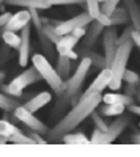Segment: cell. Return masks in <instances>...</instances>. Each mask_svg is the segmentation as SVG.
<instances>
[{
	"label": "cell",
	"instance_id": "cell-1",
	"mask_svg": "<svg viewBox=\"0 0 140 157\" xmlns=\"http://www.w3.org/2000/svg\"><path fill=\"white\" fill-rule=\"evenodd\" d=\"M101 102H103V94H101V93L82 98L77 104H76V105H72L71 112H68L52 129H49L47 140L49 141L61 140V137L65 135V134L71 132V130L76 129L80 123H84L85 118L90 116L91 112L98 109V105H99Z\"/></svg>",
	"mask_w": 140,
	"mask_h": 157
},
{
	"label": "cell",
	"instance_id": "cell-2",
	"mask_svg": "<svg viewBox=\"0 0 140 157\" xmlns=\"http://www.w3.org/2000/svg\"><path fill=\"white\" fill-rule=\"evenodd\" d=\"M32 64L38 69V72L43 77V80H46V83L50 86V90L55 94H61L66 90V80L61 78V75L50 64V61L47 60V57L44 54H35L32 57Z\"/></svg>",
	"mask_w": 140,
	"mask_h": 157
},
{
	"label": "cell",
	"instance_id": "cell-3",
	"mask_svg": "<svg viewBox=\"0 0 140 157\" xmlns=\"http://www.w3.org/2000/svg\"><path fill=\"white\" fill-rule=\"evenodd\" d=\"M134 41L129 39L123 44L118 46L117 52H115V57L112 60V64H110V71H112V78H110V85L109 88L112 91H117L120 90L121 86V82H123V75H124V71L128 69V61H129V57H131V52H132V47H134Z\"/></svg>",
	"mask_w": 140,
	"mask_h": 157
},
{
	"label": "cell",
	"instance_id": "cell-4",
	"mask_svg": "<svg viewBox=\"0 0 140 157\" xmlns=\"http://www.w3.org/2000/svg\"><path fill=\"white\" fill-rule=\"evenodd\" d=\"M41 74L38 72V69L35 66H30L29 69H25L24 72H21L19 75H16L10 83H0V91L10 94V96H14V98H21L24 94V90L40 82L41 80Z\"/></svg>",
	"mask_w": 140,
	"mask_h": 157
},
{
	"label": "cell",
	"instance_id": "cell-5",
	"mask_svg": "<svg viewBox=\"0 0 140 157\" xmlns=\"http://www.w3.org/2000/svg\"><path fill=\"white\" fill-rule=\"evenodd\" d=\"M91 66H93L91 60L88 58V57H84V58H82V61L79 63V66L76 68V71H74L72 77L66 78V90L63 91L61 94H58L63 101H69V102H71V98H72L74 94H77L79 91H80L82 83H84V80H85L87 74L90 72Z\"/></svg>",
	"mask_w": 140,
	"mask_h": 157
},
{
	"label": "cell",
	"instance_id": "cell-6",
	"mask_svg": "<svg viewBox=\"0 0 140 157\" xmlns=\"http://www.w3.org/2000/svg\"><path fill=\"white\" fill-rule=\"evenodd\" d=\"M129 124V118L126 116H120L117 118L113 123L109 124L107 130H101V129H95L93 134H91V138H90V143H93V145H96V143H103V145H109V143H113L121 134L123 130L128 127Z\"/></svg>",
	"mask_w": 140,
	"mask_h": 157
},
{
	"label": "cell",
	"instance_id": "cell-7",
	"mask_svg": "<svg viewBox=\"0 0 140 157\" xmlns=\"http://www.w3.org/2000/svg\"><path fill=\"white\" fill-rule=\"evenodd\" d=\"M14 113V116L18 118V120L27 127L29 130H36V132H40V134H46L49 132V127L41 121V120H38V118L33 115V112H30L29 109H25L24 107V104H21V105L13 112Z\"/></svg>",
	"mask_w": 140,
	"mask_h": 157
},
{
	"label": "cell",
	"instance_id": "cell-8",
	"mask_svg": "<svg viewBox=\"0 0 140 157\" xmlns=\"http://www.w3.org/2000/svg\"><path fill=\"white\" fill-rule=\"evenodd\" d=\"M103 47H104V57H106L107 68H110L112 60L115 57V52L118 49V32L115 29V25L106 27V30L103 33Z\"/></svg>",
	"mask_w": 140,
	"mask_h": 157
},
{
	"label": "cell",
	"instance_id": "cell-9",
	"mask_svg": "<svg viewBox=\"0 0 140 157\" xmlns=\"http://www.w3.org/2000/svg\"><path fill=\"white\" fill-rule=\"evenodd\" d=\"M93 21V17L88 14V11L85 13H80V14L77 16H74L68 21H61L55 25V30L58 35H69L74 29H77V27H88V24H90Z\"/></svg>",
	"mask_w": 140,
	"mask_h": 157
},
{
	"label": "cell",
	"instance_id": "cell-10",
	"mask_svg": "<svg viewBox=\"0 0 140 157\" xmlns=\"http://www.w3.org/2000/svg\"><path fill=\"white\" fill-rule=\"evenodd\" d=\"M110 78H112V71H110V68L101 69L99 74L96 75V78L93 80V83L88 86L87 91L82 94V98L90 96V94H96V93H101V94H103V91L110 85Z\"/></svg>",
	"mask_w": 140,
	"mask_h": 157
},
{
	"label": "cell",
	"instance_id": "cell-11",
	"mask_svg": "<svg viewBox=\"0 0 140 157\" xmlns=\"http://www.w3.org/2000/svg\"><path fill=\"white\" fill-rule=\"evenodd\" d=\"M32 22V14H30V10H22L16 14H11V17L8 19L6 25L3 27V30H13V32H19L22 30L25 25H29Z\"/></svg>",
	"mask_w": 140,
	"mask_h": 157
},
{
	"label": "cell",
	"instance_id": "cell-12",
	"mask_svg": "<svg viewBox=\"0 0 140 157\" xmlns=\"http://www.w3.org/2000/svg\"><path fill=\"white\" fill-rule=\"evenodd\" d=\"M19 66H27L30 58V24L21 30V46H19Z\"/></svg>",
	"mask_w": 140,
	"mask_h": 157
},
{
	"label": "cell",
	"instance_id": "cell-13",
	"mask_svg": "<svg viewBox=\"0 0 140 157\" xmlns=\"http://www.w3.org/2000/svg\"><path fill=\"white\" fill-rule=\"evenodd\" d=\"M106 30V25L103 22H99L98 19H93L90 24H88V30L85 33V41H84V46L85 47H91L95 46V43L98 41V38L104 33Z\"/></svg>",
	"mask_w": 140,
	"mask_h": 157
},
{
	"label": "cell",
	"instance_id": "cell-14",
	"mask_svg": "<svg viewBox=\"0 0 140 157\" xmlns=\"http://www.w3.org/2000/svg\"><path fill=\"white\" fill-rule=\"evenodd\" d=\"M50 99H52V94H50L49 91H41V93L32 96L27 102H24V107L35 113L38 110H41L43 107H46L47 104L50 102Z\"/></svg>",
	"mask_w": 140,
	"mask_h": 157
},
{
	"label": "cell",
	"instance_id": "cell-15",
	"mask_svg": "<svg viewBox=\"0 0 140 157\" xmlns=\"http://www.w3.org/2000/svg\"><path fill=\"white\" fill-rule=\"evenodd\" d=\"M79 43V38L77 36H74L72 33L69 35H63L60 38V41L55 44V49H57V54L58 55H66L69 50H72L76 46H77Z\"/></svg>",
	"mask_w": 140,
	"mask_h": 157
},
{
	"label": "cell",
	"instance_id": "cell-16",
	"mask_svg": "<svg viewBox=\"0 0 140 157\" xmlns=\"http://www.w3.org/2000/svg\"><path fill=\"white\" fill-rule=\"evenodd\" d=\"M77 54H79V57H88L91 60V63H93V66L95 68H98L99 71L101 69H104V68H107V63H106V57H103V55H99V54H96V52H93V50H90V47H80L79 50H77Z\"/></svg>",
	"mask_w": 140,
	"mask_h": 157
},
{
	"label": "cell",
	"instance_id": "cell-17",
	"mask_svg": "<svg viewBox=\"0 0 140 157\" xmlns=\"http://www.w3.org/2000/svg\"><path fill=\"white\" fill-rule=\"evenodd\" d=\"M121 2L124 3V8L129 13V19H131L132 27L137 32H140V8H138L137 2L135 0H121Z\"/></svg>",
	"mask_w": 140,
	"mask_h": 157
},
{
	"label": "cell",
	"instance_id": "cell-18",
	"mask_svg": "<svg viewBox=\"0 0 140 157\" xmlns=\"http://www.w3.org/2000/svg\"><path fill=\"white\" fill-rule=\"evenodd\" d=\"M103 102H107V104H120V105H131L134 104V98L129 96V94H120V93H107V94H103Z\"/></svg>",
	"mask_w": 140,
	"mask_h": 157
},
{
	"label": "cell",
	"instance_id": "cell-19",
	"mask_svg": "<svg viewBox=\"0 0 140 157\" xmlns=\"http://www.w3.org/2000/svg\"><path fill=\"white\" fill-rule=\"evenodd\" d=\"M21 101L19 98H14V96H10L6 93H2L0 91V110H3L6 113H13L19 105H21Z\"/></svg>",
	"mask_w": 140,
	"mask_h": 157
},
{
	"label": "cell",
	"instance_id": "cell-20",
	"mask_svg": "<svg viewBox=\"0 0 140 157\" xmlns=\"http://www.w3.org/2000/svg\"><path fill=\"white\" fill-rule=\"evenodd\" d=\"M126 105H120V104H107V102H101L98 105V112L104 116H120L124 113Z\"/></svg>",
	"mask_w": 140,
	"mask_h": 157
},
{
	"label": "cell",
	"instance_id": "cell-21",
	"mask_svg": "<svg viewBox=\"0 0 140 157\" xmlns=\"http://www.w3.org/2000/svg\"><path fill=\"white\" fill-rule=\"evenodd\" d=\"M5 5H16L22 8H36V10H49L50 6L43 0H5Z\"/></svg>",
	"mask_w": 140,
	"mask_h": 157
},
{
	"label": "cell",
	"instance_id": "cell-22",
	"mask_svg": "<svg viewBox=\"0 0 140 157\" xmlns=\"http://www.w3.org/2000/svg\"><path fill=\"white\" fill-rule=\"evenodd\" d=\"M129 19V13L126 8H115L112 11V14H110V22L112 25H115V27H118V25H124V24H128Z\"/></svg>",
	"mask_w": 140,
	"mask_h": 157
},
{
	"label": "cell",
	"instance_id": "cell-23",
	"mask_svg": "<svg viewBox=\"0 0 140 157\" xmlns=\"http://www.w3.org/2000/svg\"><path fill=\"white\" fill-rule=\"evenodd\" d=\"M61 141L65 145H88L90 143V138H87L84 134L80 132H68L61 137Z\"/></svg>",
	"mask_w": 140,
	"mask_h": 157
},
{
	"label": "cell",
	"instance_id": "cell-24",
	"mask_svg": "<svg viewBox=\"0 0 140 157\" xmlns=\"http://www.w3.org/2000/svg\"><path fill=\"white\" fill-rule=\"evenodd\" d=\"M71 58L68 55H58V60H57V72L61 75V78H68L69 75V71H71Z\"/></svg>",
	"mask_w": 140,
	"mask_h": 157
},
{
	"label": "cell",
	"instance_id": "cell-25",
	"mask_svg": "<svg viewBox=\"0 0 140 157\" xmlns=\"http://www.w3.org/2000/svg\"><path fill=\"white\" fill-rule=\"evenodd\" d=\"M2 39H3V44H8L11 49H19L21 46V35H18V32L2 29Z\"/></svg>",
	"mask_w": 140,
	"mask_h": 157
},
{
	"label": "cell",
	"instance_id": "cell-26",
	"mask_svg": "<svg viewBox=\"0 0 140 157\" xmlns=\"http://www.w3.org/2000/svg\"><path fill=\"white\" fill-rule=\"evenodd\" d=\"M36 32H38V39H40V44H41V49H43V52H44V55H46V57L54 55V43L44 35L43 27H41V29H36Z\"/></svg>",
	"mask_w": 140,
	"mask_h": 157
},
{
	"label": "cell",
	"instance_id": "cell-27",
	"mask_svg": "<svg viewBox=\"0 0 140 157\" xmlns=\"http://www.w3.org/2000/svg\"><path fill=\"white\" fill-rule=\"evenodd\" d=\"M18 127L13 124L11 121H8V120H0V135H3V137H6V138H10L11 135H14L16 132H18Z\"/></svg>",
	"mask_w": 140,
	"mask_h": 157
},
{
	"label": "cell",
	"instance_id": "cell-28",
	"mask_svg": "<svg viewBox=\"0 0 140 157\" xmlns=\"http://www.w3.org/2000/svg\"><path fill=\"white\" fill-rule=\"evenodd\" d=\"M8 141H10V143H14V145H35L33 138H32L30 135L22 134L21 130H18L14 135H11V137L8 138Z\"/></svg>",
	"mask_w": 140,
	"mask_h": 157
},
{
	"label": "cell",
	"instance_id": "cell-29",
	"mask_svg": "<svg viewBox=\"0 0 140 157\" xmlns=\"http://www.w3.org/2000/svg\"><path fill=\"white\" fill-rule=\"evenodd\" d=\"M85 10L88 11V14H90L93 19H96L101 13V2L99 0H87V6Z\"/></svg>",
	"mask_w": 140,
	"mask_h": 157
},
{
	"label": "cell",
	"instance_id": "cell-30",
	"mask_svg": "<svg viewBox=\"0 0 140 157\" xmlns=\"http://www.w3.org/2000/svg\"><path fill=\"white\" fill-rule=\"evenodd\" d=\"M91 121H93V124H95V127H98V129H101L104 132V130H107V127H109V124L104 121V118H103V115H101L98 110H93L91 112Z\"/></svg>",
	"mask_w": 140,
	"mask_h": 157
},
{
	"label": "cell",
	"instance_id": "cell-31",
	"mask_svg": "<svg viewBox=\"0 0 140 157\" xmlns=\"http://www.w3.org/2000/svg\"><path fill=\"white\" fill-rule=\"evenodd\" d=\"M44 3H47L49 6L54 5H80V6H87V0H43Z\"/></svg>",
	"mask_w": 140,
	"mask_h": 157
},
{
	"label": "cell",
	"instance_id": "cell-32",
	"mask_svg": "<svg viewBox=\"0 0 140 157\" xmlns=\"http://www.w3.org/2000/svg\"><path fill=\"white\" fill-rule=\"evenodd\" d=\"M120 2H121V0H104V2H101V11L110 16L112 11L118 6Z\"/></svg>",
	"mask_w": 140,
	"mask_h": 157
},
{
	"label": "cell",
	"instance_id": "cell-33",
	"mask_svg": "<svg viewBox=\"0 0 140 157\" xmlns=\"http://www.w3.org/2000/svg\"><path fill=\"white\" fill-rule=\"evenodd\" d=\"M123 80H124L126 83L137 85V83L140 82V75H138L137 72L131 71V69H126V71H124V75H123Z\"/></svg>",
	"mask_w": 140,
	"mask_h": 157
},
{
	"label": "cell",
	"instance_id": "cell-34",
	"mask_svg": "<svg viewBox=\"0 0 140 157\" xmlns=\"http://www.w3.org/2000/svg\"><path fill=\"white\" fill-rule=\"evenodd\" d=\"M11 47L8 46V44H5V46H2V49H0V66H3V64L11 58V50H10Z\"/></svg>",
	"mask_w": 140,
	"mask_h": 157
},
{
	"label": "cell",
	"instance_id": "cell-35",
	"mask_svg": "<svg viewBox=\"0 0 140 157\" xmlns=\"http://www.w3.org/2000/svg\"><path fill=\"white\" fill-rule=\"evenodd\" d=\"M132 32H134L132 25H131V27H126V29L123 30V33L118 35V46L123 44V43H126V41H129V39H132Z\"/></svg>",
	"mask_w": 140,
	"mask_h": 157
},
{
	"label": "cell",
	"instance_id": "cell-36",
	"mask_svg": "<svg viewBox=\"0 0 140 157\" xmlns=\"http://www.w3.org/2000/svg\"><path fill=\"white\" fill-rule=\"evenodd\" d=\"M29 135L33 138V141L36 143V145H46V143H49V141H46V140L43 138V134L36 132V130H30V132H29Z\"/></svg>",
	"mask_w": 140,
	"mask_h": 157
},
{
	"label": "cell",
	"instance_id": "cell-37",
	"mask_svg": "<svg viewBox=\"0 0 140 157\" xmlns=\"http://www.w3.org/2000/svg\"><path fill=\"white\" fill-rule=\"evenodd\" d=\"M99 22H103L104 25H106V27H110V25H112V22H110V16L109 14H106V13H103V11H101L99 13V16L96 17Z\"/></svg>",
	"mask_w": 140,
	"mask_h": 157
},
{
	"label": "cell",
	"instance_id": "cell-38",
	"mask_svg": "<svg viewBox=\"0 0 140 157\" xmlns=\"http://www.w3.org/2000/svg\"><path fill=\"white\" fill-rule=\"evenodd\" d=\"M71 33H72L74 36H77V38L80 39L82 36H85V33H87V27H77V29H74Z\"/></svg>",
	"mask_w": 140,
	"mask_h": 157
},
{
	"label": "cell",
	"instance_id": "cell-39",
	"mask_svg": "<svg viewBox=\"0 0 140 157\" xmlns=\"http://www.w3.org/2000/svg\"><path fill=\"white\" fill-rule=\"evenodd\" d=\"M10 17H11V13H2V14H0V29L5 27Z\"/></svg>",
	"mask_w": 140,
	"mask_h": 157
},
{
	"label": "cell",
	"instance_id": "cell-40",
	"mask_svg": "<svg viewBox=\"0 0 140 157\" xmlns=\"http://www.w3.org/2000/svg\"><path fill=\"white\" fill-rule=\"evenodd\" d=\"M137 93V90H135V85L132 83H126V94H129V96H134Z\"/></svg>",
	"mask_w": 140,
	"mask_h": 157
},
{
	"label": "cell",
	"instance_id": "cell-41",
	"mask_svg": "<svg viewBox=\"0 0 140 157\" xmlns=\"http://www.w3.org/2000/svg\"><path fill=\"white\" fill-rule=\"evenodd\" d=\"M128 110L131 113H135V115L140 116V105H137V104H131V105H128Z\"/></svg>",
	"mask_w": 140,
	"mask_h": 157
},
{
	"label": "cell",
	"instance_id": "cell-42",
	"mask_svg": "<svg viewBox=\"0 0 140 157\" xmlns=\"http://www.w3.org/2000/svg\"><path fill=\"white\" fill-rule=\"evenodd\" d=\"M131 141H132V143H138V145H140V132H138V134H134V135L131 137Z\"/></svg>",
	"mask_w": 140,
	"mask_h": 157
},
{
	"label": "cell",
	"instance_id": "cell-43",
	"mask_svg": "<svg viewBox=\"0 0 140 157\" xmlns=\"http://www.w3.org/2000/svg\"><path fill=\"white\" fill-rule=\"evenodd\" d=\"M6 143H8V138L3 137V135H0V145H6Z\"/></svg>",
	"mask_w": 140,
	"mask_h": 157
},
{
	"label": "cell",
	"instance_id": "cell-44",
	"mask_svg": "<svg viewBox=\"0 0 140 157\" xmlns=\"http://www.w3.org/2000/svg\"><path fill=\"white\" fill-rule=\"evenodd\" d=\"M3 80H5V72H3V71H0V83H2Z\"/></svg>",
	"mask_w": 140,
	"mask_h": 157
},
{
	"label": "cell",
	"instance_id": "cell-45",
	"mask_svg": "<svg viewBox=\"0 0 140 157\" xmlns=\"http://www.w3.org/2000/svg\"><path fill=\"white\" fill-rule=\"evenodd\" d=\"M137 47H140V33H138V39H137V43H135Z\"/></svg>",
	"mask_w": 140,
	"mask_h": 157
},
{
	"label": "cell",
	"instance_id": "cell-46",
	"mask_svg": "<svg viewBox=\"0 0 140 157\" xmlns=\"http://www.w3.org/2000/svg\"><path fill=\"white\" fill-rule=\"evenodd\" d=\"M5 5V0H0V10H2V6Z\"/></svg>",
	"mask_w": 140,
	"mask_h": 157
},
{
	"label": "cell",
	"instance_id": "cell-47",
	"mask_svg": "<svg viewBox=\"0 0 140 157\" xmlns=\"http://www.w3.org/2000/svg\"><path fill=\"white\" fill-rule=\"evenodd\" d=\"M137 98H138V101H140V91H138V93H137Z\"/></svg>",
	"mask_w": 140,
	"mask_h": 157
},
{
	"label": "cell",
	"instance_id": "cell-48",
	"mask_svg": "<svg viewBox=\"0 0 140 157\" xmlns=\"http://www.w3.org/2000/svg\"><path fill=\"white\" fill-rule=\"evenodd\" d=\"M99 2H104V0H99Z\"/></svg>",
	"mask_w": 140,
	"mask_h": 157
},
{
	"label": "cell",
	"instance_id": "cell-49",
	"mask_svg": "<svg viewBox=\"0 0 140 157\" xmlns=\"http://www.w3.org/2000/svg\"><path fill=\"white\" fill-rule=\"evenodd\" d=\"M138 49H140V47H138Z\"/></svg>",
	"mask_w": 140,
	"mask_h": 157
}]
</instances>
